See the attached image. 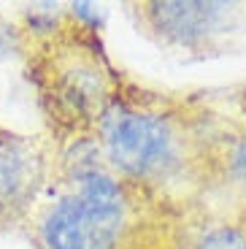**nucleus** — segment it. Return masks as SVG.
I'll use <instances>...</instances> for the list:
<instances>
[{
    "label": "nucleus",
    "instance_id": "6",
    "mask_svg": "<svg viewBox=\"0 0 246 249\" xmlns=\"http://www.w3.org/2000/svg\"><path fill=\"white\" fill-rule=\"evenodd\" d=\"M235 168H238V174L246 176V141L238 146V152H235Z\"/></svg>",
    "mask_w": 246,
    "mask_h": 249
},
{
    "label": "nucleus",
    "instance_id": "3",
    "mask_svg": "<svg viewBox=\"0 0 246 249\" xmlns=\"http://www.w3.org/2000/svg\"><path fill=\"white\" fill-rule=\"evenodd\" d=\"M41 179V152L25 138H0V214L22 209Z\"/></svg>",
    "mask_w": 246,
    "mask_h": 249
},
{
    "label": "nucleus",
    "instance_id": "4",
    "mask_svg": "<svg viewBox=\"0 0 246 249\" xmlns=\"http://www.w3.org/2000/svg\"><path fill=\"white\" fill-rule=\"evenodd\" d=\"M222 8L225 6H216V3H154L152 14L157 27L165 30L168 36L192 41L214 25Z\"/></svg>",
    "mask_w": 246,
    "mask_h": 249
},
{
    "label": "nucleus",
    "instance_id": "2",
    "mask_svg": "<svg viewBox=\"0 0 246 249\" xmlns=\"http://www.w3.org/2000/svg\"><path fill=\"white\" fill-rule=\"evenodd\" d=\"M105 146L119 168L146 174L165 160L168 133L157 119L117 108L105 119Z\"/></svg>",
    "mask_w": 246,
    "mask_h": 249
},
{
    "label": "nucleus",
    "instance_id": "5",
    "mask_svg": "<svg viewBox=\"0 0 246 249\" xmlns=\"http://www.w3.org/2000/svg\"><path fill=\"white\" fill-rule=\"evenodd\" d=\"M200 249H246V241L235 231H214L211 236H206Z\"/></svg>",
    "mask_w": 246,
    "mask_h": 249
},
{
    "label": "nucleus",
    "instance_id": "1",
    "mask_svg": "<svg viewBox=\"0 0 246 249\" xmlns=\"http://www.w3.org/2000/svg\"><path fill=\"white\" fill-rule=\"evenodd\" d=\"M122 225V195L103 174L81 176V190L52 209L43 225L49 249H111Z\"/></svg>",
    "mask_w": 246,
    "mask_h": 249
}]
</instances>
